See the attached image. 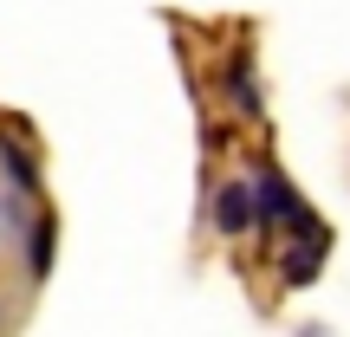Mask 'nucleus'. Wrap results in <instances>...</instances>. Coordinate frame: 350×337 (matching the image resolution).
I'll use <instances>...</instances> for the list:
<instances>
[{"label": "nucleus", "instance_id": "2", "mask_svg": "<svg viewBox=\"0 0 350 337\" xmlns=\"http://www.w3.org/2000/svg\"><path fill=\"white\" fill-rule=\"evenodd\" d=\"M208 227H214L221 240L253 234V182H247V175H227V182H214V195H208Z\"/></svg>", "mask_w": 350, "mask_h": 337}, {"label": "nucleus", "instance_id": "6", "mask_svg": "<svg viewBox=\"0 0 350 337\" xmlns=\"http://www.w3.org/2000/svg\"><path fill=\"white\" fill-rule=\"evenodd\" d=\"M325 253H331V240H286V253H279V279H286V286H312L318 266H325Z\"/></svg>", "mask_w": 350, "mask_h": 337}, {"label": "nucleus", "instance_id": "5", "mask_svg": "<svg viewBox=\"0 0 350 337\" xmlns=\"http://www.w3.org/2000/svg\"><path fill=\"white\" fill-rule=\"evenodd\" d=\"M0 175H7V195H20V201L39 195V156L20 137H7V130H0Z\"/></svg>", "mask_w": 350, "mask_h": 337}, {"label": "nucleus", "instance_id": "4", "mask_svg": "<svg viewBox=\"0 0 350 337\" xmlns=\"http://www.w3.org/2000/svg\"><path fill=\"white\" fill-rule=\"evenodd\" d=\"M221 98L234 104L247 124L266 111V104H260V78H253V59H247V52H227V65H221Z\"/></svg>", "mask_w": 350, "mask_h": 337}, {"label": "nucleus", "instance_id": "1", "mask_svg": "<svg viewBox=\"0 0 350 337\" xmlns=\"http://www.w3.org/2000/svg\"><path fill=\"white\" fill-rule=\"evenodd\" d=\"M247 182H253V234H279V227L292 221V208H299V188H292V175L279 169V163H260Z\"/></svg>", "mask_w": 350, "mask_h": 337}, {"label": "nucleus", "instance_id": "3", "mask_svg": "<svg viewBox=\"0 0 350 337\" xmlns=\"http://www.w3.org/2000/svg\"><path fill=\"white\" fill-rule=\"evenodd\" d=\"M52 253H59V221H52L46 208L26 221V234H20V266H26V279H52Z\"/></svg>", "mask_w": 350, "mask_h": 337}]
</instances>
